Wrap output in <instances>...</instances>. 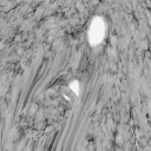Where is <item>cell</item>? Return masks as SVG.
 Instances as JSON below:
<instances>
[{"label":"cell","mask_w":151,"mask_h":151,"mask_svg":"<svg viewBox=\"0 0 151 151\" xmlns=\"http://www.w3.org/2000/svg\"><path fill=\"white\" fill-rule=\"evenodd\" d=\"M103 34H104V27H103V25L100 27H97L96 25H93L91 27V40L92 41H93V39H94V42L100 41Z\"/></svg>","instance_id":"1"}]
</instances>
